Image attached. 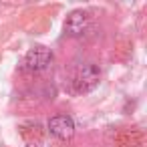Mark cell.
<instances>
[{
	"label": "cell",
	"mask_w": 147,
	"mask_h": 147,
	"mask_svg": "<svg viewBox=\"0 0 147 147\" xmlns=\"http://www.w3.org/2000/svg\"><path fill=\"white\" fill-rule=\"evenodd\" d=\"M99 79H101V71L95 65H83L79 69V73L75 75V81H73L75 91L77 93H89L99 85Z\"/></svg>",
	"instance_id": "6da1fadb"
},
{
	"label": "cell",
	"mask_w": 147,
	"mask_h": 147,
	"mask_svg": "<svg viewBox=\"0 0 147 147\" xmlns=\"http://www.w3.org/2000/svg\"><path fill=\"white\" fill-rule=\"evenodd\" d=\"M53 63V53L45 47H34L30 49L26 55H24V61H22V67L26 71H42L47 69L49 65Z\"/></svg>",
	"instance_id": "7a4b0ae2"
},
{
	"label": "cell",
	"mask_w": 147,
	"mask_h": 147,
	"mask_svg": "<svg viewBox=\"0 0 147 147\" xmlns=\"http://www.w3.org/2000/svg\"><path fill=\"white\" fill-rule=\"evenodd\" d=\"M49 131L59 139H71L75 135V123L69 115H55L49 121Z\"/></svg>",
	"instance_id": "277c9868"
},
{
	"label": "cell",
	"mask_w": 147,
	"mask_h": 147,
	"mask_svg": "<svg viewBox=\"0 0 147 147\" xmlns=\"http://www.w3.org/2000/svg\"><path fill=\"white\" fill-rule=\"evenodd\" d=\"M91 26V14L87 10H73L65 22V30L71 36H83Z\"/></svg>",
	"instance_id": "3957f363"
}]
</instances>
